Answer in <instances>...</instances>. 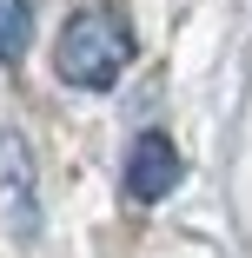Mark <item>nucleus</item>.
Masks as SVG:
<instances>
[{
	"mask_svg": "<svg viewBox=\"0 0 252 258\" xmlns=\"http://www.w3.org/2000/svg\"><path fill=\"white\" fill-rule=\"evenodd\" d=\"M179 152H173V139L166 133H139L133 139V152H126V199H139V205H160L173 185H179Z\"/></svg>",
	"mask_w": 252,
	"mask_h": 258,
	"instance_id": "obj_3",
	"label": "nucleus"
},
{
	"mask_svg": "<svg viewBox=\"0 0 252 258\" xmlns=\"http://www.w3.org/2000/svg\"><path fill=\"white\" fill-rule=\"evenodd\" d=\"M0 219L20 245L40 238V205H33V159L20 133H0Z\"/></svg>",
	"mask_w": 252,
	"mask_h": 258,
	"instance_id": "obj_2",
	"label": "nucleus"
},
{
	"mask_svg": "<svg viewBox=\"0 0 252 258\" xmlns=\"http://www.w3.org/2000/svg\"><path fill=\"white\" fill-rule=\"evenodd\" d=\"M33 40V0H0V67H14Z\"/></svg>",
	"mask_w": 252,
	"mask_h": 258,
	"instance_id": "obj_4",
	"label": "nucleus"
},
{
	"mask_svg": "<svg viewBox=\"0 0 252 258\" xmlns=\"http://www.w3.org/2000/svg\"><path fill=\"white\" fill-rule=\"evenodd\" d=\"M126 60H133V40H126V20H120L113 7L73 14L67 33H60V53H54L60 80H67V86H86V93H107Z\"/></svg>",
	"mask_w": 252,
	"mask_h": 258,
	"instance_id": "obj_1",
	"label": "nucleus"
}]
</instances>
